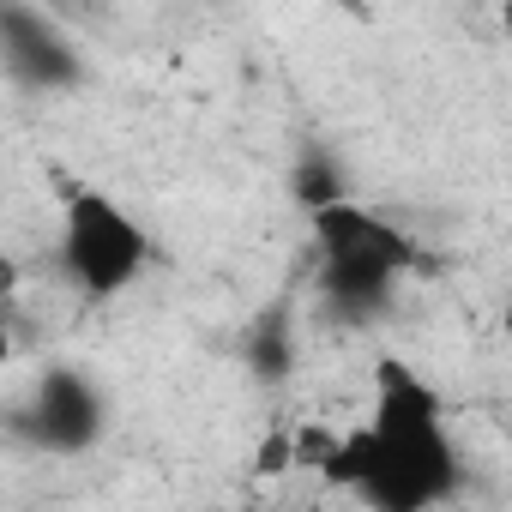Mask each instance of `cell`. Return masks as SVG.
<instances>
[{
    "label": "cell",
    "instance_id": "cell-2",
    "mask_svg": "<svg viewBox=\"0 0 512 512\" xmlns=\"http://www.w3.org/2000/svg\"><path fill=\"white\" fill-rule=\"evenodd\" d=\"M314 241H320V290L344 320H368L392 302L398 278L416 266V241L368 211L362 199H338L314 211Z\"/></svg>",
    "mask_w": 512,
    "mask_h": 512
},
{
    "label": "cell",
    "instance_id": "cell-5",
    "mask_svg": "<svg viewBox=\"0 0 512 512\" xmlns=\"http://www.w3.org/2000/svg\"><path fill=\"white\" fill-rule=\"evenodd\" d=\"M0 67L31 91H67L85 79L73 37L37 7H0Z\"/></svg>",
    "mask_w": 512,
    "mask_h": 512
},
{
    "label": "cell",
    "instance_id": "cell-4",
    "mask_svg": "<svg viewBox=\"0 0 512 512\" xmlns=\"http://www.w3.org/2000/svg\"><path fill=\"white\" fill-rule=\"evenodd\" d=\"M103 422H109V404L97 380L79 368H43V380L19 410V434L43 452H91L103 440Z\"/></svg>",
    "mask_w": 512,
    "mask_h": 512
},
{
    "label": "cell",
    "instance_id": "cell-8",
    "mask_svg": "<svg viewBox=\"0 0 512 512\" xmlns=\"http://www.w3.org/2000/svg\"><path fill=\"white\" fill-rule=\"evenodd\" d=\"M7 362H13V332L0 326V368H7Z\"/></svg>",
    "mask_w": 512,
    "mask_h": 512
},
{
    "label": "cell",
    "instance_id": "cell-6",
    "mask_svg": "<svg viewBox=\"0 0 512 512\" xmlns=\"http://www.w3.org/2000/svg\"><path fill=\"white\" fill-rule=\"evenodd\" d=\"M296 193H302V205L308 211H320V205H338V199H350V187H344V175L326 163V157H308V169L296 175Z\"/></svg>",
    "mask_w": 512,
    "mask_h": 512
},
{
    "label": "cell",
    "instance_id": "cell-1",
    "mask_svg": "<svg viewBox=\"0 0 512 512\" xmlns=\"http://www.w3.org/2000/svg\"><path fill=\"white\" fill-rule=\"evenodd\" d=\"M314 464L332 488H344L368 512H434L458 488V446L446 410L434 386L392 356L374 368L368 416L338 440H326Z\"/></svg>",
    "mask_w": 512,
    "mask_h": 512
},
{
    "label": "cell",
    "instance_id": "cell-3",
    "mask_svg": "<svg viewBox=\"0 0 512 512\" xmlns=\"http://www.w3.org/2000/svg\"><path fill=\"white\" fill-rule=\"evenodd\" d=\"M55 247H61L67 284L79 296H91V302L121 296L145 272V260H151L145 223L127 205H115L109 193H97V187L67 193V205H61V241Z\"/></svg>",
    "mask_w": 512,
    "mask_h": 512
},
{
    "label": "cell",
    "instance_id": "cell-7",
    "mask_svg": "<svg viewBox=\"0 0 512 512\" xmlns=\"http://www.w3.org/2000/svg\"><path fill=\"white\" fill-rule=\"evenodd\" d=\"M13 290H19V266H13V260H0V308L13 302Z\"/></svg>",
    "mask_w": 512,
    "mask_h": 512
}]
</instances>
